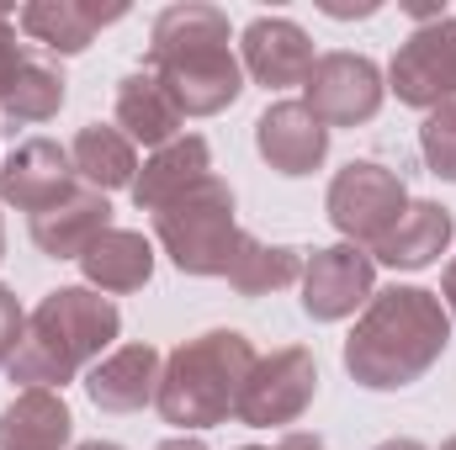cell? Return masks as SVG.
<instances>
[{
	"instance_id": "cell-28",
	"label": "cell",
	"mask_w": 456,
	"mask_h": 450,
	"mask_svg": "<svg viewBox=\"0 0 456 450\" xmlns=\"http://www.w3.org/2000/svg\"><path fill=\"white\" fill-rule=\"evenodd\" d=\"M441 302H446V313H452V324H456V260L446 265V281H441Z\"/></svg>"
},
{
	"instance_id": "cell-1",
	"label": "cell",
	"mask_w": 456,
	"mask_h": 450,
	"mask_svg": "<svg viewBox=\"0 0 456 450\" xmlns=\"http://www.w3.org/2000/svg\"><path fill=\"white\" fill-rule=\"evenodd\" d=\"M452 344V313L425 286H387L371 292L355 334L345 339V371L366 392L414 387Z\"/></svg>"
},
{
	"instance_id": "cell-13",
	"label": "cell",
	"mask_w": 456,
	"mask_h": 450,
	"mask_svg": "<svg viewBox=\"0 0 456 450\" xmlns=\"http://www.w3.org/2000/svg\"><path fill=\"white\" fill-rule=\"evenodd\" d=\"M244 69L260 80V85H271V91H281V85H303L308 75H314V43H308V32L297 27V21H287V16H255L249 27H244Z\"/></svg>"
},
{
	"instance_id": "cell-36",
	"label": "cell",
	"mask_w": 456,
	"mask_h": 450,
	"mask_svg": "<svg viewBox=\"0 0 456 450\" xmlns=\"http://www.w3.org/2000/svg\"><path fill=\"white\" fill-rule=\"evenodd\" d=\"M239 450H271V446H239Z\"/></svg>"
},
{
	"instance_id": "cell-27",
	"label": "cell",
	"mask_w": 456,
	"mask_h": 450,
	"mask_svg": "<svg viewBox=\"0 0 456 450\" xmlns=\"http://www.w3.org/2000/svg\"><path fill=\"white\" fill-rule=\"evenodd\" d=\"M21 43H16V21L11 16H0V101H5V91H11V80L21 75Z\"/></svg>"
},
{
	"instance_id": "cell-14",
	"label": "cell",
	"mask_w": 456,
	"mask_h": 450,
	"mask_svg": "<svg viewBox=\"0 0 456 450\" xmlns=\"http://www.w3.org/2000/svg\"><path fill=\"white\" fill-rule=\"evenodd\" d=\"M159 376H165V360L154 344H122L91 366L86 392L102 414H138L159 398Z\"/></svg>"
},
{
	"instance_id": "cell-25",
	"label": "cell",
	"mask_w": 456,
	"mask_h": 450,
	"mask_svg": "<svg viewBox=\"0 0 456 450\" xmlns=\"http://www.w3.org/2000/svg\"><path fill=\"white\" fill-rule=\"evenodd\" d=\"M419 154H425L430 175L456 181V101H446V107H436V112L425 117V127H419Z\"/></svg>"
},
{
	"instance_id": "cell-29",
	"label": "cell",
	"mask_w": 456,
	"mask_h": 450,
	"mask_svg": "<svg viewBox=\"0 0 456 450\" xmlns=\"http://www.w3.org/2000/svg\"><path fill=\"white\" fill-rule=\"evenodd\" d=\"M324 11H330V16H377L371 0H366V5H335V0H324Z\"/></svg>"
},
{
	"instance_id": "cell-6",
	"label": "cell",
	"mask_w": 456,
	"mask_h": 450,
	"mask_svg": "<svg viewBox=\"0 0 456 450\" xmlns=\"http://www.w3.org/2000/svg\"><path fill=\"white\" fill-rule=\"evenodd\" d=\"M330 223L345 233V244L355 249H371L387 228L409 213V186L398 170L377 165V159H350L340 175L330 181Z\"/></svg>"
},
{
	"instance_id": "cell-16",
	"label": "cell",
	"mask_w": 456,
	"mask_h": 450,
	"mask_svg": "<svg viewBox=\"0 0 456 450\" xmlns=\"http://www.w3.org/2000/svg\"><path fill=\"white\" fill-rule=\"evenodd\" d=\"M208 175H213V149H208V138L186 133V138L154 149V159L138 170V181H133V207H138V213H159V207L181 202L186 191H197Z\"/></svg>"
},
{
	"instance_id": "cell-32",
	"label": "cell",
	"mask_w": 456,
	"mask_h": 450,
	"mask_svg": "<svg viewBox=\"0 0 456 450\" xmlns=\"http://www.w3.org/2000/svg\"><path fill=\"white\" fill-rule=\"evenodd\" d=\"M377 450H425L419 440H409V435H398V440H382Z\"/></svg>"
},
{
	"instance_id": "cell-9",
	"label": "cell",
	"mask_w": 456,
	"mask_h": 450,
	"mask_svg": "<svg viewBox=\"0 0 456 450\" xmlns=\"http://www.w3.org/2000/svg\"><path fill=\"white\" fill-rule=\"evenodd\" d=\"M382 69L366 53H324L314 59V75L303 80V107L324 127H361L382 112Z\"/></svg>"
},
{
	"instance_id": "cell-26",
	"label": "cell",
	"mask_w": 456,
	"mask_h": 450,
	"mask_svg": "<svg viewBox=\"0 0 456 450\" xmlns=\"http://www.w3.org/2000/svg\"><path fill=\"white\" fill-rule=\"evenodd\" d=\"M21 329H27V313H21L16 292L0 286V366H11V355H16V344H21Z\"/></svg>"
},
{
	"instance_id": "cell-22",
	"label": "cell",
	"mask_w": 456,
	"mask_h": 450,
	"mask_svg": "<svg viewBox=\"0 0 456 450\" xmlns=\"http://www.w3.org/2000/svg\"><path fill=\"white\" fill-rule=\"evenodd\" d=\"M69 165H75V181L80 186H91V191H133V181H138V154H133V143L117 133V127H102V122H91V127H80L75 133V143H69Z\"/></svg>"
},
{
	"instance_id": "cell-35",
	"label": "cell",
	"mask_w": 456,
	"mask_h": 450,
	"mask_svg": "<svg viewBox=\"0 0 456 450\" xmlns=\"http://www.w3.org/2000/svg\"><path fill=\"white\" fill-rule=\"evenodd\" d=\"M441 450H456V435H452V440H446V446H441Z\"/></svg>"
},
{
	"instance_id": "cell-21",
	"label": "cell",
	"mask_w": 456,
	"mask_h": 450,
	"mask_svg": "<svg viewBox=\"0 0 456 450\" xmlns=\"http://www.w3.org/2000/svg\"><path fill=\"white\" fill-rule=\"evenodd\" d=\"M80 270L96 292H138L149 286L154 276V244L133 228H107L86 254H80Z\"/></svg>"
},
{
	"instance_id": "cell-18",
	"label": "cell",
	"mask_w": 456,
	"mask_h": 450,
	"mask_svg": "<svg viewBox=\"0 0 456 450\" xmlns=\"http://www.w3.org/2000/svg\"><path fill=\"white\" fill-rule=\"evenodd\" d=\"M127 16V5H86V0H32L21 5V32L48 53H86L102 27Z\"/></svg>"
},
{
	"instance_id": "cell-5",
	"label": "cell",
	"mask_w": 456,
	"mask_h": 450,
	"mask_svg": "<svg viewBox=\"0 0 456 450\" xmlns=\"http://www.w3.org/2000/svg\"><path fill=\"white\" fill-rule=\"evenodd\" d=\"M154 238L181 276H228L244 228L233 223V191L208 175L197 191L154 213Z\"/></svg>"
},
{
	"instance_id": "cell-33",
	"label": "cell",
	"mask_w": 456,
	"mask_h": 450,
	"mask_svg": "<svg viewBox=\"0 0 456 450\" xmlns=\"http://www.w3.org/2000/svg\"><path fill=\"white\" fill-rule=\"evenodd\" d=\"M80 450H122V446H112V440H91V446H80Z\"/></svg>"
},
{
	"instance_id": "cell-19",
	"label": "cell",
	"mask_w": 456,
	"mask_h": 450,
	"mask_svg": "<svg viewBox=\"0 0 456 450\" xmlns=\"http://www.w3.org/2000/svg\"><path fill=\"white\" fill-rule=\"evenodd\" d=\"M75 419L53 387H27L16 403L0 408V450H64Z\"/></svg>"
},
{
	"instance_id": "cell-17",
	"label": "cell",
	"mask_w": 456,
	"mask_h": 450,
	"mask_svg": "<svg viewBox=\"0 0 456 450\" xmlns=\"http://www.w3.org/2000/svg\"><path fill=\"white\" fill-rule=\"evenodd\" d=\"M452 233H456L452 207H441V202H409V213L371 244V260H382L393 270H425V265H436L446 254Z\"/></svg>"
},
{
	"instance_id": "cell-20",
	"label": "cell",
	"mask_w": 456,
	"mask_h": 450,
	"mask_svg": "<svg viewBox=\"0 0 456 450\" xmlns=\"http://www.w3.org/2000/svg\"><path fill=\"white\" fill-rule=\"evenodd\" d=\"M117 133L127 143H149V149H165L181 138V112L149 69H138L117 85Z\"/></svg>"
},
{
	"instance_id": "cell-8",
	"label": "cell",
	"mask_w": 456,
	"mask_h": 450,
	"mask_svg": "<svg viewBox=\"0 0 456 450\" xmlns=\"http://www.w3.org/2000/svg\"><path fill=\"white\" fill-rule=\"evenodd\" d=\"M387 85L403 107L419 112L456 101V16H436L403 37V48L387 64Z\"/></svg>"
},
{
	"instance_id": "cell-34",
	"label": "cell",
	"mask_w": 456,
	"mask_h": 450,
	"mask_svg": "<svg viewBox=\"0 0 456 450\" xmlns=\"http://www.w3.org/2000/svg\"><path fill=\"white\" fill-rule=\"evenodd\" d=\"M0 260H5V223H0Z\"/></svg>"
},
{
	"instance_id": "cell-15",
	"label": "cell",
	"mask_w": 456,
	"mask_h": 450,
	"mask_svg": "<svg viewBox=\"0 0 456 450\" xmlns=\"http://www.w3.org/2000/svg\"><path fill=\"white\" fill-rule=\"evenodd\" d=\"M107 228H112V202L102 191H91V186H75L64 202L43 207L32 218V244L48 260H80Z\"/></svg>"
},
{
	"instance_id": "cell-31",
	"label": "cell",
	"mask_w": 456,
	"mask_h": 450,
	"mask_svg": "<svg viewBox=\"0 0 456 450\" xmlns=\"http://www.w3.org/2000/svg\"><path fill=\"white\" fill-rule=\"evenodd\" d=\"M154 450H208L197 435H175V440H165V446H154Z\"/></svg>"
},
{
	"instance_id": "cell-30",
	"label": "cell",
	"mask_w": 456,
	"mask_h": 450,
	"mask_svg": "<svg viewBox=\"0 0 456 450\" xmlns=\"http://www.w3.org/2000/svg\"><path fill=\"white\" fill-rule=\"evenodd\" d=\"M276 450H324V440H319V435H287Z\"/></svg>"
},
{
	"instance_id": "cell-2",
	"label": "cell",
	"mask_w": 456,
	"mask_h": 450,
	"mask_svg": "<svg viewBox=\"0 0 456 450\" xmlns=\"http://www.w3.org/2000/svg\"><path fill=\"white\" fill-rule=\"evenodd\" d=\"M149 75L165 85L181 117H218L244 96V64L228 48L218 5H165L149 27Z\"/></svg>"
},
{
	"instance_id": "cell-12",
	"label": "cell",
	"mask_w": 456,
	"mask_h": 450,
	"mask_svg": "<svg viewBox=\"0 0 456 450\" xmlns=\"http://www.w3.org/2000/svg\"><path fill=\"white\" fill-rule=\"evenodd\" d=\"M255 149L276 175H314L330 159V127L303 101H276L255 117Z\"/></svg>"
},
{
	"instance_id": "cell-23",
	"label": "cell",
	"mask_w": 456,
	"mask_h": 450,
	"mask_svg": "<svg viewBox=\"0 0 456 450\" xmlns=\"http://www.w3.org/2000/svg\"><path fill=\"white\" fill-rule=\"evenodd\" d=\"M303 260H308V254L292 249V244H260L255 233H244L239 249H233V265H228V286H233L239 297L281 292V286L303 281Z\"/></svg>"
},
{
	"instance_id": "cell-3",
	"label": "cell",
	"mask_w": 456,
	"mask_h": 450,
	"mask_svg": "<svg viewBox=\"0 0 456 450\" xmlns=\"http://www.w3.org/2000/svg\"><path fill=\"white\" fill-rule=\"evenodd\" d=\"M117 334H122V313L112 308V297H102L96 286H59L27 313L21 344L5 371L11 382H27V387H64Z\"/></svg>"
},
{
	"instance_id": "cell-10",
	"label": "cell",
	"mask_w": 456,
	"mask_h": 450,
	"mask_svg": "<svg viewBox=\"0 0 456 450\" xmlns=\"http://www.w3.org/2000/svg\"><path fill=\"white\" fill-rule=\"evenodd\" d=\"M377 260L355 244H330L303 260V313L314 324H340L355 308L371 302Z\"/></svg>"
},
{
	"instance_id": "cell-24",
	"label": "cell",
	"mask_w": 456,
	"mask_h": 450,
	"mask_svg": "<svg viewBox=\"0 0 456 450\" xmlns=\"http://www.w3.org/2000/svg\"><path fill=\"white\" fill-rule=\"evenodd\" d=\"M64 75L53 69V64H37V59H27L21 64V75L11 80V91H5V101H0V117L16 127H27V122H48V117L64 107Z\"/></svg>"
},
{
	"instance_id": "cell-11",
	"label": "cell",
	"mask_w": 456,
	"mask_h": 450,
	"mask_svg": "<svg viewBox=\"0 0 456 450\" xmlns=\"http://www.w3.org/2000/svg\"><path fill=\"white\" fill-rule=\"evenodd\" d=\"M75 165H69V149L53 143V138H27L11 149V159L0 165V202H11L16 213H43L53 202H64L75 191Z\"/></svg>"
},
{
	"instance_id": "cell-4",
	"label": "cell",
	"mask_w": 456,
	"mask_h": 450,
	"mask_svg": "<svg viewBox=\"0 0 456 450\" xmlns=\"http://www.w3.org/2000/svg\"><path fill=\"white\" fill-rule=\"evenodd\" d=\"M255 360H260L255 344L239 329H208V334L175 344L170 360H165V376H159V398H154L159 419L175 424V430L228 424Z\"/></svg>"
},
{
	"instance_id": "cell-7",
	"label": "cell",
	"mask_w": 456,
	"mask_h": 450,
	"mask_svg": "<svg viewBox=\"0 0 456 450\" xmlns=\"http://www.w3.org/2000/svg\"><path fill=\"white\" fill-rule=\"evenodd\" d=\"M314 392H319V360H314V350L281 344V350H271V355L255 360V371H249V382H244L233 414H239L249 430L297 424V419L308 414Z\"/></svg>"
}]
</instances>
